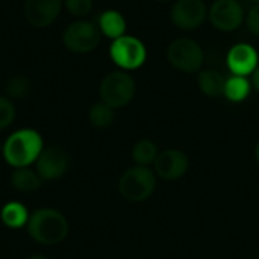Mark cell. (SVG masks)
Wrapping results in <instances>:
<instances>
[{
	"label": "cell",
	"instance_id": "29",
	"mask_svg": "<svg viewBox=\"0 0 259 259\" xmlns=\"http://www.w3.org/2000/svg\"><path fill=\"white\" fill-rule=\"evenodd\" d=\"M252 2H255V3H259V0H252Z\"/></svg>",
	"mask_w": 259,
	"mask_h": 259
},
{
	"label": "cell",
	"instance_id": "27",
	"mask_svg": "<svg viewBox=\"0 0 259 259\" xmlns=\"http://www.w3.org/2000/svg\"><path fill=\"white\" fill-rule=\"evenodd\" d=\"M255 158H256V162L259 164V143L256 144V147H255Z\"/></svg>",
	"mask_w": 259,
	"mask_h": 259
},
{
	"label": "cell",
	"instance_id": "11",
	"mask_svg": "<svg viewBox=\"0 0 259 259\" xmlns=\"http://www.w3.org/2000/svg\"><path fill=\"white\" fill-rule=\"evenodd\" d=\"M62 6L64 0H24L23 14L30 26L42 29L56 21Z\"/></svg>",
	"mask_w": 259,
	"mask_h": 259
},
{
	"label": "cell",
	"instance_id": "6",
	"mask_svg": "<svg viewBox=\"0 0 259 259\" xmlns=\"http://www.w3.org/2000/svg\"><path fill=\"white\" fill-rule=\"evenodd\" d=\"M102 32L99 26L88 20H76L68 24L62 33V44L73 53H90L100 42Z\"/></svg>",
	"mask_w": 259,
	"mask_h": 259
},
{
	"label": "cell",
	"instance_id": "1",
	"mask_svg": "<svg viewBox=\"0 0 259 259\" xmlns=\"http://www.w3.org/2000/svg\"><path fill=\"white\" fill-rule=\"evenodd\" d=\"M44 147V140L38 131L23 127L12 132L5 140L2 155L8 165L14 168H23L35 164Z\"/></svg>",
	"mask_w": 259,
	"mask_h": 259
},
{
	"label": "cell",
	"instance_id": "26",
	"mask_svg": "<svg viewBox=\"0 0 259 259\" xmlns=\"http://www.w3.org/2000/svg\"><path fill=\"white\" fill-rule=\"evenodd\" d=\"M27 259H49V258H47V256H44V255H39V253H38V255H32V256H29Z\"/></svg>",
	"mask_w": 259,
	"mask_h": 259
},
{
	"label": "cell",
	"instance_id": "19",
	"mask_svg": "<svg viewBox=\"0 0 259 259\" xmlns=\"http://www.w3.org/2000/svg\"><path fill=\"white\" fill-rule=\"evenodd\" d=\"M250 87L252 83L247 80L246 76H232L229 79H226V85H225V97L231 102L240 103L243 100H246L250 94Z\"/></svg>",
	"mask_w": 259,
	"mask_h": 259
},
{
	"label": "cell",
	"instance_id": "3",
	"mask_svg": "<svg viewBox=\"0 0 259 259\" xmlns=\"http://www.w3.org/2000/svg\"><path fill=\"white\" fill-rule=\"evenodd\" d=\"M137 83L135 79L124 70H117L108 73L99 87L100 102L106 103L112 109L124 108L129 105L135 96Z\"/></svg>",
	"mask_w": 259,
	"mask_h": 259
},
{
	"label": "cell",
	"instance_id": "8",
	"mask_svg": "<svg viewBox=\"0 0 259 259\" xmlns=\"http://www.w3.org/2000/svg\"><path fill=\"white\" fill-rule=\"evenodd\" d=\"M208 17V6L203 0H176L170 11L171 23L182 30L200 27Z\"/></svg>",
	"mask_w": 259,
	"mask_h": 259
},
{
	"label": "cell",
	"instance_id": "23",
	"mask_svg": "<svg viewBox=\"0 0 259 259\" xmlns=\"http://www.w3.org/2000/svg\"><path fill=\"white\" fill-rule=\"evenodd\" d=\"M93 0H64V8L77 18L87 17L93 11Z\"/></svg>",
	"mask_w": 259,
	"mask_h": 259
},
{
	"label": "cell",
	"instance_id": "18",
	"mask_svg": "<svg viewBox=\"0 0 259 259\" xmlns=\"http://www.w3.org/2000/svg\"><path fill=\"white\" fill-rule=\"evenodd\" d=\"M158 155H159L158 146L149 138L140 140L138 143H135L132 149V159L137 165H141V167H149L155 164Z\"/></svg>",
	"mask_w": 259,
	"mask_h": 259
},
{
	"label": "cell",
	"instance_id": "20",
	"mask_svg": "<svg viewBox=\"0 0 259 259\" xmlns=\"http://www.w3.org/2000/svg\"><path fill=\"white\" fill-rule=\"evenodd\" d=\"M115 114L111 106H108L103 102H97L90 108L88 112V120L93 127L96 129H106L114 123Z\"/></svg>",
	"mask_w": 259,
	"mask_h": 259
},
{
	"label": "cell",
	"instance_id": "31",
	"mask_svg": "<svg viewBox=\"0 0 259 259\" xmlns=\"http://www.w3.org/2000/svg\"><path fill=\"white\" fill-rule=\"evenodd\" d=\"M256 259H259V258H256Z\"/></svg>",
	"mask_w": 259,
	"mask_h": 259
},
{
	"label": "cell",
	"instance_id": "9",
	"mask_svg": "<svg viewBox=\"0 0 259 259\" xmlns=\"http://www.w3.org/2000/svg\"><path fill=\"white\" fill-rule=\"evenodd\" d=\"M211 24L220 32H232L244 23V9L237 0H215L208 9Z\"/></svg>",
	"mask_w": 259,
	"mask_h": 259
},
{
	"label": "cell",
	"instance_id": "22",
	"mask_svg": "<svg viewBox=\"0 0 259 259\" xmlns=\"http://www.w3.org/2000/svg\"><path fill=\"white\" fill-rule=\"evenodd\" d=\"M17 111L14 102L8 96H0V132L6 131L15 120Z\"/></svg>",
	"mask_w": 259,
	"mask_h": 259
},
{
	"label": "cell",
	"instance_id": "2",
	"mask_svg": "<svg viewBox=\"0 0 259 259\" xmlns=\"http://www.w3.org/2000/svg\"><path fill=\"white\" fill-rule=\"evenodd\" d=\"M26 231L35 243L56 246L67 238L70 225L61 211L55 208H39L30 214Z\"/></svg>",
	"mask_w": 259,
	"mask_h": 259
},
{
	"label": "cell",
	"instance_id": "13",
	"mask_svg": "<svg viewBox=\"0 0 259 259\" xmlns=\"http://www.w3.org/2000/svg\"><path fill=\"white\" fill-rule=\"evenodd\" d=\"M226 62H228V68L235 76H249L259 65L258 52L255 50L253 46L247 42H240L229 50Z\"/></svg>",
	"mask_w": 259,
	"mask_h": 259
},
{
	"label": "cell",
	"instance_id": "30",
	"mask_svg": "<svg viewBox=\"0 0 259 259\" xmlns=\"http://www.w3.org/2000/svg\"><path fill=\"white\" fill-rule=\"evenodd\" d=\"M0 178H2V171H0Z\"/></svg>",
	"mask_w": 259,
	"mask_h": 259
},
{
	"label": "cell",
	"instance_id": "17",
	"mask_svg": "<svg viewBox=\"0 0 259 259\" xmlns=\"http://www.w3.org/2000/svg\"><path fill=\"white\" fill-rule=\"evenodd\" d=\"M42 179L36 173V170H32L30 167L15 168L11 175V185L14 190L20 193H35L41 188Z\"/></svg>",
	"mask_w": 259,
	"mask_h": 259
},
{
	"label": "cell",
	"instance_id": "21",
	"mask_svg": "<svg viewBox=\"0 0 259 259\" xmlns=\"http://www.w3.org/2000/svg\"><path fill=\"white\" fill-rule=\"evenodd\" d=\"M30 93V80L24 76H14L6 83V96L14 99H24Z\"/></svg>",
	"mask_w": 259,
	"mask_h": 259
},
{
	"label": "cell",
	"instance_id": "28",
	"mask_svg": "<svg viewBox=\"0 0 259 259\" xmlns=\"http://www.w3.org/2000/svg\"><path fill=\"white\" fill-rule=\"evenodd\" d=\"M156 2H161V3H167V2H171V0H156Z\"/></svg>",
	"mask_w": 259,
	"mask_h": 259
},
{
	"label": "cell",
	"instance_id": "16",
	"mask_svg": "<svg viewBox=\"0 0 259 259\" xmlns=\"http://www.w3.org/2000/svg\"><path fill=\"white\" fill-rule=\"evenodd\" d=\"M197 83L200 91L208 96V97H220L225 94V85H226V77L214 70V68H206L199 73Z\"/></svg>",
	"mask_w": 259,
	"mask_h": 259
},
{
	"label": "cell",
	"instance_id": "10",
	"mask_svg": "<svg viewBox=\"0 0 259 259\" xmlns=\"http://www.w3.org/2000/svg\"><path fill=\"white\" fill-rule=\"evenodd\" d=\"M70 168V158L65 150L58 146L44 147L35 162V170L42 181L61 179Z\"/></svg>",
	"mask_w": 259,
	"mask_h": 259
},
{
	"label": "cell",
	"instance_id": "7",
	"mask_svg": "<svg viewBox=\"0 0 259 259\" xmlns=\"http://www.w3.org/2000/svg\"><path fill=\"white\" fill-rule=\"evenodd\" d=\"M109 56L120 70L131 71L140 68L146 62L147 50L138 38L123 35L112 41L109 47Z\"/></svg>",
	"mask_w": 259,
	"mask_h": 259
},
{
	"label": "cell",
	"instance_id": "4",
	"mask_svg": "<svg viewBox=\"0 0 259 259\" xmlns=\"http://www.w3.org/2000/svg\"><path fill=\"white\" fill-rule=\"evenodd\" d=\"M156 190L155 173L149 167L135 165L126 170L118 181V191L123 199L132 203H141L150 199Z\"/></svg>",
	"mask_w": 259,
	"mask_h": 259
},
{
	"label": "cell",
	"instance_id": "15",
	"mask_svg": "<svg viewBox=\"0 0 259 259\" xmlns=\"http://www.w3.org/2000/svg\"><path fill=\"white\" fill-rule=\"evenodd\" d=\"M97 26H99L102 35L111 38L112 41L126 33V20L115 9H108V11L102 12L99 17Z\"/></svg>",
	"mask_w": 259,
	"mask_h": 259
},
{
	"label": "cell",
	"instance_id": "5",
	"mask_svg": "<svg viewBox=\"0 0 259 259\" xmlns=\"http://www.w3.org/2000/svg\"><path fill=\"white\" fill-rule=\"evenodd\" d=\"M167 59L181 73H196L205 62L202 46L191 38H178L167 49Z\"/></svg>",
	"mask_w": 259,
	"mask_h": 259
},
{
	"label": "cell",
	"instance_id": "25",
	"mask_svg": "<svg viewBox=\"0 0 259 259\" xmlns=\"http://www.w3.org/2000/svg\"><path fill=\"white\" fill-rule=\"evenodd\" d=\"M252 85L253 88L259 91V65L255 68V71L252 73Z\"/></svg>",
	"mask_w": 259,
	"mask_h": 259
},
{
	"label": "cell",
	"instance_id": "24",
	"mask_svg": "<svg viewBox=\"0 0 259 259\" xmlns=\"http://www.w3.org/2000/svg\"><path fill=\"white\" fill-rule=\"evenodd\" d=\"M247 27L249 30L255 35L259 36V3L250 8V11L247 12V18H246Z\"/></svg>",
	"mask_w": 259,
	"mask_h": 259
},
{
	"label": "cell",
	"instance_id": "14",
	"mask_svg": "<svg viewBox=\"0 0 259 259\" xmlns=\"http://www.w3.org/2000/svg\"><path fill=\"white\" fill-rule=\"evenodd\" d=\"M29 217H30V214H29L27 208L20 202H8L6 205H3V208L0 211L2 223L8 229H12V231L26 228Z\"/></svg>",
	"mask_w": 259,
	"mask_h": 259
},
{
	"label": "cell",
	"instance_id": "12",
	"mask_svg": "<svg viewBox=\"0 0 259 259\" xmlns=\"http://www.w3.org/2000/svg\"><path fill=\"white\" fill-rule=\"evenodd\" d=\"M155 171L161 179L176 181L181 179L190 167L188 156L178 149H167L161 152L155 161Z\"/></svg>",
	"mask_w": 259,
	"mask_h": 259
}]
</instances>
